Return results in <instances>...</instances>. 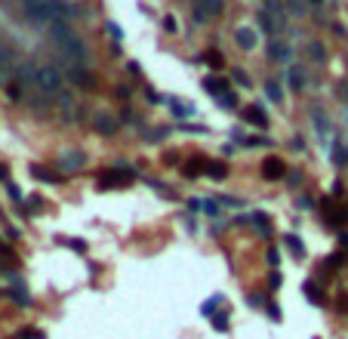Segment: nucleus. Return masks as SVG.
Returning <instances> with one entry per match:
<instances>
[{
	"label": "nucleus",
	"instance_id": "bb28decb",
	"mask_svg": "<svg viewBox=\"0 0 348 339\" xmlns=\"http://www.w3.org/2000/svg\"><path fill=\"white\" fill-rule=\"evenodd\" d=\"M259 28H265V31H268V34H271V37H274V34H278V31H274V22H271V15H268V12H265V9H262V12H259Z\"/></svg>",
	"mask_w": 348,
	"mask_h": 339
},
{
	"label": "nucleus",
	"instance_id": "a211bd4d",
	"mask_svg": "<svg viewBox=\"0 0 348 339\" xmlns=\"http://www.w3.org/2000/svg\"><path fill=\"white\" fill-rule=\"evenodd\" d=\"M250 222L256 225V231H259V235H268V231H271V219H268L265 213H259V210H253V213H250Z\"/></svg>",
	"mask_w": 348,
	"mask_h": 339
},
{
	"label": "nucleus",
	"instance_id": "c03bdc74",
	"mask_svg": "<svg viewBox=\"0 0 348 339\" xmlns=\"http://www.w3.org/2000/svg\"><path fill=\"white\" fill-rule=\"evenodd\" d=\"M31 207H34V210H43V198L34 194V198H31Z\"/></svg>",
	"mask_w": 348,
	"mask_h": 339
},
{
	"label": "nucleus",
	"instance_id": "f704fd0d",
	"mask_svg": "<svg viewBox=\"0 0 348 339\" xmlns=\"http://www.w3.org/2000/svg\"><path fill=\"white\" fill-rule=\"evenodd\" d=\"M163 31H170V34H176V31H179V22H176L173 15H163Z\"/></svg>",
	"mask_w": 348,
	"mask_h": 339
},
{
	"label": "nucleus",
	"instance_id": "aec40b11",
	"mask_svg": "<svg viewBox=\"0 0 348 339\" xmlns=\"http://www.w3.org/2000/svg\"><path fill=\"white\" fill-rule=\"evenodd\" d=\"M71 74H74V83H80L83 90H93V74H89L86 68H74Z\"/></svg>",
	"mask_w": 348,
	"mask_h": 339
},
{
	"label": "nucleus",
	"instance_id": "a18cd8bd",
	"mask_svg": "<svg viewBox=\"0 0 348 339\" xmlns=\"http://www.w3.org/2000/svg\"><path fill=\"white\" fill-rule=\"evenodd\" d=\"M268 315H271L274 321H281V309H278V306H268Z\"/></svg>",
	"mask_w": 348,
	"mask_h": 339
},
{
	"label": "nucleus",
	"instance_id": "f03ea898",
	"mask_svg": "<svg viewBox=\"0 0 348 339\" xmlns=\"http://www.w3.org/2000/svg\"><path fill=\"white\" fill-rule=\"evenodd\" d=\"M34 86L46 96H59L62 93V71L52 68V65H37V74H34Z\"/></svg>",
	"mask_w": 348,
	"mask_h": 339
},
{
	"label": "nucleus",
	"instance_id": "f8f14e48",
	"mask_svg": "<svg viewBox=\"0 0 348 339\" xmlns=\"http://www.w3.org/2000/svg\"><path fill=\"white\" fill-rule=\"evenodd\" d=\"M83 164H86V154L83 151H65V154H59V167L68 170V173L71 170H80Z\"/></svg>",
	"mask_w": 348,
	"mask_h": 339
},
{
	"label": "nucleus",
	"instance_id": "09e8293b",
	"mask_svg": "<svg viewBox=\"0 0 348 339\" xmlns=\"http://www.w3.org/2000/svg\"><path fill=\"white\" fill-rule=\"evenodd\" d=\"M0 278H3V269H0Z\"/></svg>",
	"mask_w": 348,
	"mask_h": 339
},
{
	"label": "nucleus",
	"instance_id": "a19ab883",
	"mask_svg": "<svg viewBox=\"0 0 348 339\" xmlns=\"http://www.w3.org/2000/svg\"><path fill=\"white\" fill-rule=\"evenodd\" d=\"M6 191H9V198H12V201H22V191H19L12 182H6Z\"/></svg>",
	"mask_w": 348,
	"mask_h": 339
},
{
	"label": "nucleus",
	"instance_id": "37998d69",
	"mask_svg": "<svg viewBox=\"0 0 348 339\" xmlns=\"http://www.w3.org/2000/svg\"><path fill=\"white\" fill-rule=\"evenodd\" d=\"M108 31H111V37H114V40H120V37H123V31H120V28H117V25H114V22H111V25H108Z\"/></svg>",
	"mask_w": 348,
	"mask_h": 339
},
{
	"label": "nucleus",
	"instance_id": "4be33fe9",
	"mask_svg": "<svg viewBox=\"0 0 348 339\" xmlns=\"http://www.w3.org/2000/svg\"><path fill=\"white\" fill-rule=\"evenodd\" d=\"M6 296H12L15 306H31V293L25 287H12V290H6Z\"/></svg>",
	"mask_w": 348,
	"mask_h": 339
},
{
	"label": "nucleus",
	"instance_id": "c9c22d12",
	"mask_svg": "<svg viewBox=\"0 0 348 339\" xmlns=\"http://www.w3.org/2000/svg\"><path fill=\"white\" fill-rule=\"evenodd\" d=\"M281 281H284V278H281V272L274 269V272L268 275V287H271V290H278V287H281Z\"/></svg>",
	"mask_w": 348,
	"mask_h": 339
},
{
	"label": "nucleus",
	"instance_id": "49530a36",
	"mask_svg": "<svg viewBox=\"0 0 348 339\" xmlns=\"http://www.w3.org/2000/svg\"><path fill=\"white\" fill-rule=\"evenodd\" d=\"M0 256H6V259H12V250H9V247H3V244H0Z\"/></svg>",
	"mask_w": 348,
	"mask_h": 339
},
{
	"label": "nucleus",
	"instance_id": "6ab92c4d",
	"mask_svg": "<svg viewBox=\"0 0 348 339\" xmlns=\"http://www.w3.org/2000/svg\"><path fill=\"white\" fill-rule=\"evenodd\" d=\"M290 86L293 90H305V71L299 65H290Z\"/></svg>",
	"mask_w": 348,
	"mask_h": 339
},
{
	"label": "nucleus",
	"instance_id": "2eb2a0df",
	"mask_svg": "<svg viewBox=\"0 0 348 339\" xmlns=\"http://www.w3.org/2000/svg\"><path fill=\"white\" fill-rule=\"evenodd\" d=\"M204 90L213 93V96H225V93H231L225 77H207V80H204Z\"/></svg>",
	"mask_w": 348,
	"mask_h": 339
},
{
	"label": "nucleus",
	"instance_id": "dca6fc26",
	"mask_svg": "<svg viewBox=\"0 0 348 339\" xmlns=\"http://www.w3.org/2000/svg\"><path fill=\"white\" fill-rule=\"evenodd\" d=\"M28 173H31L34 179L46 182V185H52V182H62V179H59V176H56L52 170H46V167H40V164H31V167H28Z\"/></svg>",
	"mask_w": 348,
	"mask_h": 339
},
{
	"label": "nucleus",
	"instance_id": "ea45409f",
	"mask_svg": "<svg viewBox=\"0 0 348 339\" xmlns=\"http://www.w3.org/2000/svg\"><path fill=\"white\" fill-rule=\"evenodd\" d=\"M167 133H170V130H157V133H148L145 139H148V142H160V139H167Z\"/></svg>",
	"mask_w": 348,
	"mask_h": 339
},
{
	"label": "nucleus",
	"instance_id": "c85d7f7f",
	"mask_svg": "<svg viewBox=\"0 0 348 339\" xmlns=\"http://www.w3.org/2000/svg\"><path fill=\"white\" fill-rule=\"evenodd\" d=\"M305 296H308L315 306H321V302H324V296L318 293V287H315V284H305Z\"/></svg>",
	"mask_w": 348,
	"mask_h": 339
},
{
	"label": "nucleus",
	"instance_id": "473e14b6",
	"mask_svg": "<svg viewBox=\"0 0 348 339\" xmlns=\"http://www.w3.org/2000/svg\"><path fill=\"white\" fill-rule=\"evenodd\" d=\"M219 102H222V108H237V96H234V93L219 96Z\"/></svg>",
	"mask_w": 348,
	"mask_h": 339
},
{
	"label": "nucleus",
	"instance_id": "f257e3e1",
	"mask_svg": "<svg viewBox=\"0 0 348 339\" xmlns=\"http://www.w3.org/2000/svg\"><path fill=\"white\" fill-rule=\"evenodd\" d=\"M59 52H62L74 68H86V65H89V49H86V43H83L77 34H71L68 40H62V43H59Z\"/></svg>",
	"mask_w": 348,
	"mask_h": 339
},
{
	"label": "nucleus",
	"instance_id": "4c0bfd02",
	"mask_svg": "<svg viewBox=\"0 0 348 339\" xmlns=\"http://www.w3.org/2000/svg\"><path fill=\"white\" fill-rule=\"evenodd\" d=\"M204 62H207V65H213V68H219V65H222L219 52H207V56H204Z\"/></svg>",
	"mask_w": 348,
	"mask_h": 339
},
{
	"label": "nucleus",
	"instance_id": "72a5a7b5",
	"mask_svg": "<svg viewBox=\"0 0 348 339\" xmlns=\"http://www.w3.org/2000/svg\"><path fill=\"white\" fill-rule=\"evenodd\" d=\"M15 339H46V336H43L40 330H19V333H15Z\"/></svg>",
	"mask_w": 348,
	"mask_h": 339
},
{
	"label": "nucleus",
	"instance_id": "cd10ccee",
	"mask_svg": "<svg viewBox=\"0 0 348 339\" xmlns=\"http://www.w3.org/2000/svg\"><path fill=\"white\" fill-rule=\"evenodd\" d=\"M265 93H268V99H274V102H284V90H281V83H274V80H271V83L265 86Z\"/></svg>",
	"mask_w": 348,
	"mask_h": 339
},
{
	"label": "nucleus",
	"instance_id": "7c9ffc66",
	"mask_svg": "<svg viewBox=\"0 0 348 339\" xmlns=\"http://www.w3.org/2000/svg\"><path fill=\"white\" fill-rule=\"evenodd\" d=\"M213 330L225 333V330H228V315H213Z\"/></svg>",
	"mask_w": 348,
	"mask_h": 339
},
{
	"label": "nucleus",
	"instance_id": "7ed1b4c3",
	"mask_svg": "<svg viewBox=\"0 0 348 339\" xmlns=\"http://www.w3.org/2000/svg\"><path fill=\"white\" fill-rule=\"evenodd\" d=\"M222 9H225L222 0H194V22H197V25H207V22L219 19Z\"/></svg>",
	"mask_w": 348,
	"mask_h": 339
},
{
	"label": "nucleus",
	"instance_id": "b1692460",
	"mask_svg": "<svg viewBox=\"0 0 348 339\" xmlns=\"http://www.w3.org/2000/svg\"><path fill=\"white\" fill-rule=\"evenodd\" d=\"M312 120L318 123V133H321V136H327V133H330V120H327V114H321V108H315V111H312Z\"/></svg>",
	"mask_w": 348,
	"mask_h": 339
},
{
	"label": "nucleus",
	"instance_id": "9d476101",
	"mask_svg": "<svg viewBox=\"0 0 348 339\" xmlns=\"http://www.w3.org/2000/svg\"><path fill=\"white\" fill-rule=\"evenodd\" d=\"M262 176H265L268 182H274V179H284V176H287V167H284V160H281V157H265V160H262Z\"/></svg>",
	"mask_w": 348,
	"mask_h": 339
},
{
	"label": "nucleus",
	"instance_id": "9b49d317",
	"mask_svg": "<svg viewBox=\"0 0 348 339\" xmlns=\"http://www.w3.org/2000/svg\"><path fill=\"white\" fill-rule=\"evenodd\" d=\"M324 219H327L333 228H342L348 222V210H336L333 201H324Z\"/></svg>",
	"mask_w": 348,
	"mask_h": 339
},
{
	"label": "nucleus",
	"instance_id": "393cba45",
	"mask_svg": "<svg viewBox=\"0 0 348 339\" xmlns=\"http://www.w3.org/2000/svg\"><path fill=\"white\" fill-rule=\"evenodd\" d=\"M284 244L293 250V256H296V259H302V256H305V247H302V241H299L296 235H287V238H284Z\"/></svg>",
	"mask_w": 348,
	"mask_h": 339
},
{
	"label": "nucleus",
	"instance_id": "0eeeda50",
	"mask_svg": "<svg viewBox=\"0 0 348 339\" xmlns=\"http://www.w3.org/2000/svg\"><path fill=\"white\" fill-rule=\"evenodd\" d=\"M268 56H271L274 62H281V65H290V59H293V46L284 43V40H278V37H271V43H268Z\"/></svg>",
	"mask_w": 348,
	"mask_h": 339
},
{
	"label": "nucleus",
	"instance_id": "4468645a",
	"mask_svg": "<svg viewBox=\"0 0 348 339\" xmlns=\"http://www.w3.org/2000/svg\"><path fill=\"white\" fill-rule=\"evenodd\" d=\"M12 71H15V65H12V49L0 40V83H3Z\"/></svg>",
	"mask_w": 348,
	"mask_h": 339
},
{
	"label": "nucleus",
	"instance_id": "2f4dec72",
	"mask_svg": "<svg viewBox=\"0 0 348 339\" xmlns=\"http://www.w3.org/2000/svg\"><path fill=\"white\" fill-rule=\"evenodd\" d=\"M265 259H268V265H271V269H278V265H281V250H278V247H271V250L265 253Z\"/></svg>",
	"mask_w": 348,
	"mask_h": 339
},
{
	"label": "nucleus",
	"instance_id": "58836bf2",
	"mask_svg": "<svg viewBox=\"0 0 348 339\" xmlns=\"http://www.w3.org/2000/svg\"><path fill=\"white\" fill-rule=\"evenodd\" d=\"M231 77H234V83H237V86H250V77H247L244 71H234Z\"/></svg>",
	"mask_w": 348,
	"mask_h": 339
},
{
	"label": "nucleus",
	"instance_id": "20e7f679",
	"mask_svg": "<svg viewBox=\"0 0 348 339\" xmlns=\"http://www.w3.org/2000/svg\"><path fill=\"white\" fill-rule=\"evenodd\" d=\"M123 176H126V173H120L117 167H114V170H108V173H99L96 188H99V191H108V188H123V185L130 182V179H123Z\"/></svg>",
	"mask_w": 348,
	"mask_h": 339
},
{
	"label": "nucleus",
	"instance_id": "ddd939ff",
	"mask_svg": "<svg viewBox=\"0 0 348 339\" xmlns=\"http://www.w3.org/2000/svg\"><path fill=\"white\" fill-rule=\"evenodd\" d=\"M244 117H247V123H253V127H259V130H268V114H265L262 105H250V108L244 111Z\"/></svg>",
	"mask_w": 348,
	"mask_h": 339
},
{
	"label": "nucleus",
	"instance_id": "de8ad7c7",
	"mask_svg": "<svg viewBox=\"0 0 348 339\" xmlns=\"http://www.w3.org/2000/svg\"><path fill=\"white\" fill-rule=\"evenodd\" d=\"M339 241H342V247H348V235H342V238H339Z\"/></svg>",
	"mask_w": 348,
	"mask_h": 339
},
{
	"label": "nucleus",
	"instance_id": "c756f323",
	"mask_svg": "<svg viewBox=\"0 0 348 339\" xmlns=\"http://www.w3.org/2000/svg\"><path fill=\"white\" fill-rule=\"evenodd\" d=\"M219 302H222V299H219V296H210V299H207V302H204V306H200V312H204V315H213V312H216V309H219Z\"/></svg>",
	"mask_w": 348,
	"mask_h": 339
},
{
	"label": "nucleus",
	"instance_id": "1a4fd4ad",
	"mask_svg": "<svg viewBox=\"0 0 348 339\" xmlns=\"http://www.w3.org/2000/svg\"><path fill=\"white\" fill-rule=\"evenodd\" d=\"M234 40H237V46L241 49H256V43H259V34H256V28H250V25H241L237 31H234Z\"/></svg>",
	"mask_w": 348,
	"mask_h": 339
},
{
	"label": "nucleus",
	"instance_id": "79ce46f5",
	"mask_svg": "<svg viewBox=\"0 0 348 339\" xmlns=\"http://www.w3.org/2000/svg\"><path fill=\"white\" fill-rule=\"evenodd\" d=\"M339 265H342V256H339V253H336V256H330V259H327V269H339Z\"/></svg>",
	"mask_w": 348,
	"mask_h": 339
},
{
	"label": "nucleus",
	"instance_id": "f3484780",
	"mask_svg": "<svg viewBox=\"0 0 348 339\" xmlns=\"http://www.w3.org/2000/svg\"><path fill=\"white\" fill-rule=\"evenodd\" d=\"M204 173H207L210 179H216V182H222V179L228 176V167H225L222 160H207V167H204Z\"/></svg>",
	"mask_w": 348,
	"mask_h": 339
},
{
	"label": "nucleus",
	"instance_id": "5701e85b",
	"mask_svg": "<svg viewBox=\"0 0 348 339\" xmlns=\"http://www.w3.org/2000/svg\"><path fill=\"white\" fill-rule=\"evenodd\" d=\"M305 49H308V56H312L315 62H324V59H327V49H324V43H321V40H312Z\"/></svg>",
	"mask_w": 348,
	"mask_h": 339
},
{
	"label": "nucleus",
	"instance_id": "e433bc0d",
	"mask_svg": "<svg viewBox=\"0 0 348 339\" xmlns=\"http://www.w3.org/2000/svg\"><path fill=\"white\" fill-rule=\"evenodd\" d=\"M290 12L293 15H305V3L302 0H290Z\"/></svg>",
	"mask_w": 348,
	"mask_h": 339
},
{
	"label": "nucleus",
	"instance_id": "412c9836",
	"mask_svg": "<svg viewBox=\"0 0 348 339\" xmlns=\"http://www.w3.org/2000/svg\"><path fill=\"white\" fill-rule=\"evenodd\" d=\"M170 108H173V114H176V117H191V114H194V108H191L188 102H182V99H173V102H170Z\"/></svg>",
	"mask_w": 348,
	"mask_h": 339
},
{
	"label": "nucleus",
	"instance_id": "39448f33",
	"mask_svg": "<svg viewBox=\"0 0 348 339\" xmlns=\"http://www.w3.org/2000/svg\"><path fill=\"white\" fill-rule=\"evenodd\" d=\"M19 3H22L25 15H28L31 22H37V25L49 22V19H46V3H49V0H19Z\"/></svg>",
	"mask_w": 348,
	"mask_h": 339
},
{
	"label": "nucleus",
	"instance_id": "a878e982",
	"mask_svg": "<svg viewBox=\"0 0 348 339\" xmlns=\"http://www.w3.org/2000/svg\"><path fill=\"white\" fill-rule=\"evenodd\" d=\"M71 96L68 93H59V111H62V117H71Z\"/></svg>",
	"mask_w": 348,
	"mask_h": 339
},
{
	"label": "nucleus",
	"instance_id": "6e6552de",
	"mask_svg": "<svg viewBox=\"0 0 348 339\" xmlns=\"http://www.w3.org/2000/svg\"><path fill=\"white\" fill-rule=\"evenodd\" d=\"M93 127H96V133H102V136H114V133H117V117H114L111 111H99V114L93 117Z\"/></svg>",
	"mask_w": 348,
	"mask_h": 339
},
{
	"label": "nucleus",
	"instance_id": "423d86ee",
	"mask_svg": "<svg viewBox=\"0 0 348 339\" xmlns=\"http://www.w3.org/2000/svg\"><path fill=\"white\" fill-rule=\"evenodd\" d=\"M265 12L271 15L274 31L284 34V31H287V12H284V3H281V0H268V3H265Z\"/></svg>",
	"mask_w": 348,
	"mask_h": 339
}]
</instances>
